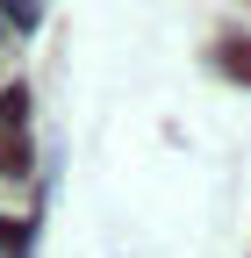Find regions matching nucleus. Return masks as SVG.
<instances>
[{"label":"nucleus","instance_id":"nucleus-1","mask_svg":"<svg viewBox=\"0 0 251 258\" xmlns=\"http://www.w3.org/2000/svg\"><path fill=\"white\" fill-rule=\"evenodd\" d=\"M22 165H29V144L8 129V137H0V172H22Z\"/></svg>","mask_w":251,"mask_h":258}]
</instances>
